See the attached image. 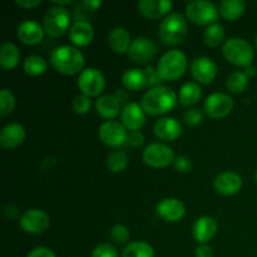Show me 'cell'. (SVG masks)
<instances>
[{"mask_svg":"<svg viewBox=\"0 0 257 257\" xmlns=\"http://www.w3.org/2000/svg\"><path fill=\"white\" fill-rule=\"evenodd\" d=\"M186 18L197 25H211L217 20L220 10L208 0H195L186 5Z\"/></svg>","mask_w":257,"mask_h":257,"instance_id":"cell-6","label":"cell"},{"mask_svg":"<svg viewBox=\"0 0 257 257\" xmlns=\"http://www.w3.org/2000/svg\"><path fill=\"white\" fill-rule=\"evenodd\" d=\"M72 107L77 114H85V113L89 112L90 107H92V100L88 95L79 94L73 99Z\"/></svg>","mask_w":257,"mask_h":257,"instance_id":"cell-37","label":"cell"},{"mask_svg":"<svg viewBox=\"0 0 257 257\" xmlns=\"http://www.w3.org/2000/svg\"><path fill=\"white\" fill-rule=\"evenodd\" d=\"M202 97V89L201 85L196 82H186L178 92V102L185 107L198 103V100Z\"/></svg>","mask_w":257,"mask_h":257,"instance_id":"cell-27","label":"cell"},{"mask_svg":"<svg viewBox=\"0 0 257 257\" xmlns=\"http://www.w3.org/2000/svg\"><path fill=\"white\" fill-rule=\"evenodd\" d=\"M114 97L117 98L118 100H119L120 102V104H128V93L125 92L124 89H117L115 90V93H114Z\"/></svg>","mask_w":257,"mask_h":257,"instance_id":"cell-48","label":"cell"},{"mask_svg":"<svg viewBox=\"0 0 257 257\" xmlns=\"http://www.w3.org/2000/svg\"><path fill=\"white\" fill-rule=\"evenodd\" d=\"M15 97L9 89L3 88L0 90V117H7L14 110Z\"/></svg>","mask_w":257,"mask_h":257,"instance_id":"cell-35","label":"cell"},{"mask_svg":"<svg viewBox=\"0 0 257 257\" xmlns=\"http://www.w3.org/2000/svg\"><path fill=\"white\" fill-rule=\"evenodd\" d=\"M225 40V28L220 23H213L208 25L203 32V42L208 47L216 48Z\"/></svg>","mask_w":257,"mask_h":257,"instance_id":"cell-32","label":"cell"},{"mask_svg":"<svg viewBox=\"0 0 257 257\" xmlns=\"http://www.w3.org/2000/svg\"><path fill=\"white\" fill-rule=\"evenodd\" d=\"M178 102V95L171 88L160 85L151 88L143 94L141 99V105L146 114L161 115L166 114L176 107Z\"/></svg>","mask_w":257,"mask_h":257,"instance_id":"cell-1","label":"cell"},{"mask_svg":"<svg viewBox=\"0 0 257 257\" xmlns=\"http://www.w3.org/2000/svg\"><path fill=\"white\" fill-rule=\"evenodd\" d=\"M105 78L97 68H85L78 77V88L82 94L88 97H98L104 90Z\"/></svg>","mask_w":257,"mask_h":257,"instance_id":"cell-9","label":"cell"},{"mask_svg":"<svg viewBox=\"0 0 257 257\" xmlns=\"http://www.w3.org/2000/svg\"><path fill=\"white\" fill-rule=\"evenodd\" d=\"M173 166H175L176 171H178V172L187 173L190 172L191 168H192V162H191L190 158L186 157V156H178V157H176Z\"/></svg>","mask_w":257,"mask_h":257,"instance_id":"cell-41","label":"cell"},{"mask_svg":"<svg viewBox=\"0 0 257 257\" xmlns=\"http://www.w3.org/2000/svg\"><path fill=\"white\" fill-rule=\"evenodd\" d=\"M103 3L99 0H84L82 3L83 7L85 8V10H89V12H95V10L99 9L102 7Z\"/></svg>","mask_w":257,"mask_h":257,"instance_id":"cell-47","label":"cell"},{"mask_svg":"<svg viewBox=\"0 0 257 257\" xmlns=\"http://www.w3.org/2000/svg\"><path fill=\"white\" fill-rule=\"evenodd\" d=\"M213 187L220 195L233 196L242 188V178L233 171H225L216 176L213 180Z\"/></svg>","mask_w":257,"mask_h":257,"instance_id":"cell-17","label":"cell"},{"mask_svg":"<svg viewBox=\"0 0 257 257\" xmlns=\"http://www.w3.org/2000/svg\"><path fill=\"white\" fill-rule=\"evenodd\" d=\"M122 257H155V250L148 242L135 241L123 248Z\"/></svg>","mask_w":257,"mask_h":257,"instance_id":"cell-31","label":"cell"},{"mask_svg":"<svg viewBox=\"0 0 257 257\" xmlns=\"http://www.w3.org/2000/svg\"><path fill=\"white\" fill-rule=\"evenodd\" d=\"M196 257H213V250L207 243H201L196 248Z\"/></svg>","mask_w":257,"mask_h":257,"instance_id":"cell-44","label":"cell"},{"mask_svg":"<svg viewBox=\"0 0 257 257\" xmlns=\"http://www.w3.org/2000/svg\"><path fill=\"white\" fill-rule=\"evenodd\" d=\"M40 0H15V4L23 9H33L40 4Z\"/></svg>","mask_w":257,"mask_h":257,"instance_id":"cell-46","label":"cell"},{"mask_svg":"<svg viewBox=\"0 0 257 257\" xmlns=\"http://www.w3.org/2000/svg\"><path fill=\"white\" fill-rule=\"evenodd\" d=\"M20 60V50L14 43L4 42L0 47V65L3 69H14Z\"/></svg>","mask_w":257,"mask_h":257,"instance_id":"cell-26","label":"cell"},{"mask_svg":"<svg viewBox=\"0 0 257 257\" xmlns=\"http://www.w3.org/2000/svg\"><path fill=\"white\" fill-rule=\"evenodd\" d=\"M99 140L109 147H119L127 142L128 133L124 125L117 120H105L98 128Z\"/></svg>","mask_w":257,"mask_h":257,"instance_id":"cell-12","label":"cell"},{"mask_svg":"<svg viewBox=\"0 0 257 257\" xmlns=\"http://www.w3.org/2000/svg\"><path fill=\"white\" fill-rule=\"evenodd\" d=\"M122 84L128 90H140L147 85L145 70L138 68H130L122 74Z\"/></svg>","mask_w":257,"mask_h":257,"instance_id":"cell-28","label":"cell"},{"mask_svg":"<svg viewBox=\"0 0 257 257\" xmlns=\"http://www.w3.org/2000/svg\"><path fill=\"white\" fill-rule=\"evenodd\" d=\"M25 128L19 123H8L0 131V146L5 150L17 148L24 142Z\"/></svg>","mask_w":257,"mask_h":257,"instance_id":"cell-21","label":"cell"},{"mask_svg":"<svg viewBox=\"0 0 257 257\" xmlns=\"http://www.w3.org/2000/svg\"><path fill=\"white\" fill-rule=\"evenodd\" d=\"M191 74L198 84H210L217 74V65L208 57H196L191 62Z\"/></svg>","mask_w":257,"mask_h":257,"instance_id":"cell-14","label":"cell"},{"mask_svg":"<svg viewBox=\"0 0 257 257\" xmlns=\"http://www.w3.org/2000/svg\"><path fill=\"white\" fill-rule=\"evenodd\" d=\"M107 168L113 173H120L127 168L128 166V156L123 151H114L109 153L107 157Z\"/></svg>","mask_w":257,"mask_h":257,"instance_id":"cell-34","label":"cell"},{"mask_svg":"<svg viewBox=\"0 0 257 257\" xmlns=\"http://www.w3.org/2000/svg\"><path fill=\"white\" fill-rule=\"evenodd\" d=\"M120 123L130 132L140 131L146 123V112L141 103L130 102L125 104L120 112Z\"/></svg>","mask_w":257,"mask_h":257,"instance_id":"cell-15","label":"cell"},{"mask_svg":"<svg viewBox=\"0 0 257 257\" xmlns=\"http://www.w3.org/2000/svg\"><path fill=\"white\" fill-rule=\"evenodd\" d=\"M72 3V0H58V2H55V4L57 5H67V4H70Z\"/></svg>","mask_w":257,"mask_h":257,"instance_id":"cell-50","label":"cell"},{"mask_svg":"<svg viewBox=\"0 0 257 257\" xmlns=\"http://www.w3.org/2000/svg\"><path fill=\"white\" fill-rule=\"evenodd\" d=\"M222 55L231 64L236 67L247 68L252 64L255 50L250 42L243 38L233 37L223 43Z\"/></svg>","mask_w":257,"mask_h":257,"instance_id":"cell-4","label":"cell"},{"mask_svg":"<svg viewBox=\"0 0 257 257\" xmlns=\"http://www.w3.org/2000/svg\"><path fill=\"white\" fill-rule=\"evenodd\" d=\"M143 162L152 168H165L175 162V153L170 146L153 142L145 148L142 153Z\"/></svg>","mask_w":257,"mask_h":257,"instance_id":"cell-8","label":"cell"},{"mask_svg":"<svg viewBox=\"0 0 257 257\" xmlns=\"http://www.w3.org/2000/svg\"><path fill=\"white\" fill-rule=\"evenodd\" d=\"M217 232V222L211 216H202L197 218L192 227V236L198 243H207Z\"/></svg>","mask_w":257,"mask_h":257,"instance_id":"cell-22","label":"cell"},{"mask_svg":"<svg viewBox=\"0 0 257 257\" xmlns=\"http://www.w3.org/2000/svg\"><path fill=\"white\" fill-rule=\"evenodd\" d=\"M187 18L181 13H170L160 23L158 35L165 44L177 45L183 42L187 35Z\"/></svg>","mask_w":257,"mask_h":257,"instance_id":"cell-3","label":"cell"},{"mask_svg":"<svg viewBox=\"0 0 257 257\" xmlns=\"http://www.w3.org/2000/svg\"><path fill=\"white\" fill-rule=\"evenodd\" d=\"M233 108V99L230 94L222 92H216L208 95L205 100L203 109L208 117L213 119L225 118L231 113Z\"/></svg>","mask_w":257,"mask_h":257,"instance_id":"cell-11","label":"cell"},{"mask_svg":"<svg viewBox=\"0 0 257 257\" xmlns=\"http://www.w3.org/2000/svg\"><path fill=\"white\" fill-rule=\"evenodd\" d=\"M3 213L5 215V217L10 218V220H14V218L18 217L19 212H18L17 206L13 205V203H7L3 208Z\"/></svg>","mask_w":257,"mask_h":257,"instance_id":"cell-45","label":"cell"},{"mask_svg":"<svg viewBox=\"0 0 257 257\" xmlns=\"http://www.w3.org/2000/svg\"><path fill=\"white\" fill-rule=\"evenodd\" d=\"M92 257H118V250L110 243H99L93 248Z\"/></svg>","mask_w":257,"mask_h":257,"instance_id":"cell-39","label":"cell"},{"mask_svg":"<svg viewBox=\"0 0 257 257\" xmlns=\"http://www.w3.org/2000/svg\"><path fill=\"white\" fill-rule=\"evenodd\" d=\"M156 212L162 220L167 222H177L183 218L186 213V206L181 200L175 197L163 198L157 203Z\"/></svg>","mask_w":257,"mask_h":257,"instance_id":"cell-16","label":"cell"},{"mask_svg":"<svg viewBox=\"0 0 257 257\" xmlns=\"http://www.w3.org/2000/svg\"><path fill=\"white\" fill-rule=\"evenodd\" d=\"M127 142L132 147H140V146H142L145 143V136L140 131H133V132L128 133Z\"/></svg>","mask_w":257,"mask_h":257,"instance_id":"cell-42","label":"cell"},{"mask_svg":"<svg viewBox=\"0 0 257 257\" xmlns=\"http://www.w3.org/2000/svg\"><path fill=\"white\" fill-rule=\"evenodd\" d=\"M246 9V3L243 0H222L220 3V14L223 19L228 22L238 19Z\"/></svg>","mask_w":257,"mask_h":257,"instance_id":"cell-29","label":"cell"},{"mask_svg":"<svg viewBox=\"0 0 257 257\" xmlns=\"http://www.w3.org/2000/svg\"><path fill=\"white\" fill-rule=\"evenodd\" d=\"M145 75H146V82H147L148 87H160L161 85V77L158 75L157 69H155L153 67H146L145 69Z\"/></svg>","mask_w":257,"mask_h":257,"instance_id":"cell-40","label":"cell"},{"mask_svg":"<svg viewBox=\"0 0 257 257\" xmlns=\"http://www.w3.org/2000/svg\"><path fill=\"white\" fill-rule=\"evenodd\" d=\"M50 64L64 75H74L84 69V55L73 45H59L50 53Z\"/></svg>","mask_w":257,"mask_h":257,"instance_id":"cell-2","label":"cell"},{"mask_svg":"<svg viewBox=\"0 0 257 257\" xmlns=\"http://www.w3.org/2000/svg\"><path fill=\"white\" fill-rule=\"evenodd\" d=\"M43 28L50 37H60L70 28V14L62 5L50 7L43 18Z\"/></svg>","mask_w":257,"mask_h":257,"instance_id":"cell-7","label":"cell"},{"mask_svg":"<svg viewBox=\"0 0 257 257\" xmlns=\"http://www.w3.org/2000/svg\"><path fill=\"white\" fill-rule=\"evenodd\" d=\"M255 47H256V49H257V34H256V38H255Z\"/></svg>","mask_w":257,"mask_h":257,"instance_id":"cell-51","label":"cell"},{"mask_svg":"<svg viewBox=\"0 0 257 257\" xmlns=\"http://www.w3.org/2000/svg\"><path fill=\"white\" fill-rule=\"evenodd\" d=\"M69 39L77 47H85L90 44L94 38V28L85 20H77L69 28Z\"/></svg>","mask_w":257,"mask_h":257,"instance_id":"cell-23","label":"cell"},{"mask_svg":"<svg viewBox=\"0 0 257 257\" xmlns=\"http://www.w3.org/2000/svg\"><path fill=\"white\" fill-rule=\"evenodd\" d=\"M255 180H256V183H257V171H256V175H255Z\"/></svg>","mask_w":257,"mask_h":257,"instance_id":"cell-52","label":"cell"},{"mask_svg":"<svg viewBox=\"0 0 257 257\" xmlns=\"http://www.w3.org/2000/svg\"><path fill=\"white\" fill-rule=\"evenodd\" d=\"M172 5L171 0H140L137 3V9L148 19H160L170 14Z\"/></svg>","mask_w":257,"mask_h":257,"instance_id":"cell-20","label":"cell"},{"mask_svg":"<svg viewBox=\"0 0 257 257\" xmlns=\"http://www.w3.org/2000/svg\"><path fill=\"white\" fill-rule=\"evenodd\" d=\"M248 85V75L241 70H235L231 73L226 80V87L233 94H240L245 92Z\"/></svg>","mask_w":257,"mask_h":257,"instance_id":"cell-33","label":"cell"},{"mask_svg":"<svg viewBox=\"0 0 257 257\" xmlns=\"http://www.w3.org/2000/svg\"><path fill=\"white\" fill-rule=\"evenodd\" d=\"M23 69H24V72L27 73L28 75L38 77V75H42L47 72L48 63L47 60L43 57H40V55H28V57L25 58L24 63H23Z\"/></svg>","mask_w":257,"mask_h":257,"instance_id":"cell-30","label":"cell"},{"mask_svg":"<svg viewBox=\"0 0 257 257\" xmlns=\"http://www.w3.org/2000/svg\"><path fill=\"white\" fill-rule=\"evenodd\" d=\"M157 52V44L152 39L146 37H138L132 40L127 54L133 62L147 63L156 57Z\"/></svg>","mask_w":257,"mask_h":257,"instance_id":"cell-13","label":"cell"},{"mask_svg":"<svg viewBox=\"0 0 257 257\" xmlns=\"http://www.w3.org/2000/svg\"><path fill=\"white\" fill-rule=\"evenodd\" d=\"M44 28L35 20L27 19L18 25L17 35L22 43L27 45L39 44L44 38Z\"/></svg>","mask_w":257,"mask_h":257,"instance_id":"cell-19","label":"cell"},{"mask_svg":"<svg viewBox=\"0 0 257 257\" xmlns=\"http://www.w3.org/2000/svg\"><path fill=\"white\" fill-rule=\"evenodd\" d=\"M156 137L161 141L166 142H172L176 141L182 133V125L180 120L175 117H163L160 118L153 125Z\"/></svg>","mask_w":257,"mask_h":257,"instance_id":"cell-18","label":"cell"},{"mask_svg":"<svg viewBox=\"0 0 257 257\" xmlns=\"http://www.w3.org/2000/svg\"><path fill=\"white\" fill-rule=\"evenodd\" d=\"M95 110L98 115L109 120L122 112L120 102L114 97V94H104L98 97L95 100Z\"/></svg>","mask_w":257,"mask_h":257,"instance_id":"cell-24","label":"cell"},{"mask_svg":"<svg viewBox=\"0 0 257 257\" xmlns=\"http://www.w3.org/2000/svg\"><path fill=\"white\" fill-rule=\"evenodd\" d=\"M183 120L187 125H191V127H196L200 123H202L203 120V112L200 109V108H190L185 112L183 114Z\"/></svg>","mask_w":257,"mask_h":257,"instance_id":"cell-38","label":"cell"},{"mask_svg":"<svg viewBox=\"0 0 257 257\" xmlns=\"http://www.w3.org/2000/svg\"><path fill=\"white\" fill-rule=\"evenodd\" d=\"M50 225L49 216L39 208L24 211L19 217V226L23 231L30 235H39L48 230Z\"/></svg>","mask_w":257,"mask_h":257,"instance_id":"cell-10","label":"cell"},{"mask_svg":"<svg viewBox=\"0 0 257 257\" xmlns=\"http://www.w3.org/2000/svg\"><path fill=\"white\" fill-rule=\"evenodd\" d=\"M187 57L178 49L166 52L157 64V73L162 80H176L185 74L187 69Z\"/></svg>","mask_w":257,"mask_h":257,"instance_id":"cell-5","label":"cell"},{"mask_svg":"<svg viewBox=\"0 0 257 257\" xmlns=\"http://www.w3.org/2000/svg\"><path fill=\"white\" fill-rule=\"evenodd\" d=\"M255 68H253L252 67V65H250V67H247V68H246V74H247V75H255L256 74V72H255Z\"/></svg>","mask_w":257,"mask_h":257,"instance_id":"cell-49","label":"cell"},{"mask_svg":"<svg viewBox=\"0 0 257 257\" xmlns=\"http://www.w3.org/2000/svg\"><path fill=\"white\" fill-rule=\"evenodd\" d=\"M109 236L114 243H117V245H124V243H127L130 241L131 233L127 226L118 223V225H114L110 228Z\"/></svg>","mask_w":257,"mask_h":257,"instance_id":"cell-36","label":"cell"},{"mask_svg":"<svg viewBox=\"0 0 257 257\" xmlns=\"http://www.w3.org/2000/svg\"><path fill=\"white\" fill-rule=\"evenodd\" d=\"M108 43H109L110 49L114 53H118V54L127 53L132 43L130 32L123 27L113 28L108 34Z\"/></svg>","mask_w":257,"mask_h":257,"instance_id":"cell-25","label":"cell"},{"mask_svg":"<svg viewBox=\"0 0 257 257\" xmlns=\"http://www.w3.org/2000/svg\"><path fill=\"white\" fill-rule=\"evenodd\" d=\"M27 257H57V256H55V253L53 252L50 248L40 246V247L33 248V250L28 253Z\"/></svg>","mask_w":257,"mask_h":257,"instance_id":"cell-43","label":"cell"}]
</instances>
